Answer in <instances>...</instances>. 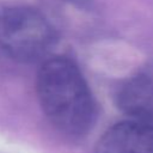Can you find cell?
<instances>
[{"label": "cell", "mask_w": 153, "mask_h": 153, "mask_svg": "<svg viewBox=\"0 0 153 153\" xmlns=\"http://www.w3.org/2000/svg\"><path fill=\"white\" fill-rule=\"evenodd\" d=\"M37 96L51 124L69 136L85 135L96 120L92 93L78 66L66 57L48 59L37 74Z\"/></svg>", "instance_id": "obj_1"}, {"label": "cell", "mask_w": 153, "mask_h": 153, "mask_svg": "<svg viewBox=\"0 0 153 153\" xmlns=\"http://www.w3.org/2000/svg\"><path fill=\"white\" fill-rule=\"evenodd\" d=\"M55 41L49 20L37 10L14 6L0 11V54L18 62L44 56Z\"/></svg>", "instance_id": "obj_2"}, {"label": "cell", "mask_w": 153, "mask_h": 153, "mask_svg": "<svg viewBox=\"0 0 153 153\" xmlns=\"http://www.w3.org/2000/svg\"><path fill=\"white\" fill-rule=\"evenodd\" d=\"M94 153H153V123L133 118L116 123L99 137Z\"/></svg>", "instance_id": "obj_3"}, {"label": "cell", "mask_w": 153, "mask_h": 153, "mask_svg": "<svg viewBox=\"0 0 153 153\" xmlns=\"http://www.w3.org/2000/svg\"><path fill=\"white\" fill-rule=\"evenodd\" d=\"M116 102L133 120L153 122V61L141 67L120 86Z\"/></svg>", "instance_id": "obj_4"}]
</instances>
